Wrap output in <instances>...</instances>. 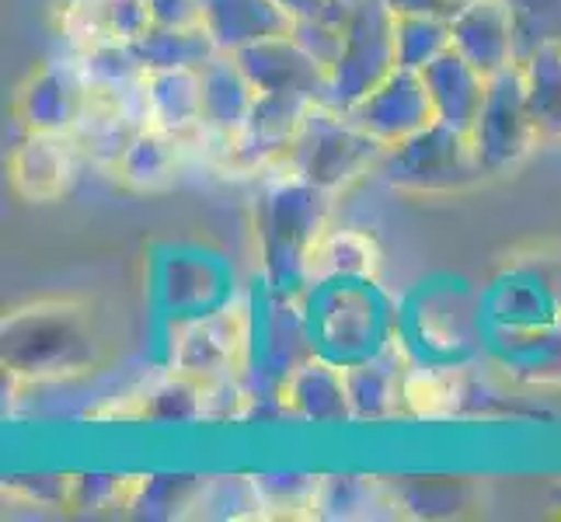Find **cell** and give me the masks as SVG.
I'll return each instance as SVG.
<instances>
[{"instance_id":"6da1fadb","label":"cell","mask_w":561,"mask_h":522,"mask_svg":"<svg viewBox=\"0 0 561 522\" xmlns=\"http://www.w3.org/2000/svg\"><path fill=\"white\" fill-rule=\"evenodd\" d=\"M102 359L105 341L88 300H32L11 306L0 321V366L28 386L91 376Z\"/></svg>"},{"instance_id":"7a4b0ae2","label":"cell","mask_w":561,"mask_h":522,"mask_svg":"<svg viewBox=\"0 0 561 522\" xmlns=\"http://www.w3.org/2000/svg\"><path fill=\"white\" fill-rule=\"evenodd\" d=\"M335 196L304 182L286 164L265 171L251 199V234H255L259 276L283 297L307 289V262L332 227Z\"/></svg>"},{"instance_id":"3957f363","label":"cell","mask_w":561,"mask_h":522,"mask_svg":"<svg viewBox=\"0 0 561 522\" xmlns=\"http://www.w3.org/2000/svg\"><path fill=\"white\" fill-rule=\"evenodd\" d=\"M307 338L318 359L350 370L398 348V297L380 279L311 282L300 293Z\"/></svg>"},{"instance_id":"277c9868","label":"cell","mask_w":561,"mask_h":522,"mask_svg":"<svg viewBox=\"0 0 561 522\" xmlns=\"http://www.w3.org/2000/svg\"><path fill=\"white\" fill-rule=\"evenodd\" d=\"M478 286L454 276H430L398 297V348L419 366H468L485 359Z\"/></svg>"},{"instance_id":"5b68a950","label":"cell","mask_w":561,"mask_h":522,"mask_svg":"<svg viewBox=\"0 0 561 522\" xmlns=\"http://www.w3.org/2000/svg\"><path fill=\"white\" fill-rule=\"evenodd\" d=\"M147 300L161 327L185 324L238 303V276L220 251L206 244H161L147 258Z\"/></svg>"},{"instance_id":"8992f818","label":"cell","mask_w":561,"mask_h":522,"mask_svg":"<svg viewBox=\"0 0 561 522\" xmlns=\"http://www.w3.org/2000/svg\"><path fill=\"white\" fill-rule=\"evenodd\" d=\"M374 174L398 196L415 199L468 196L489 182V174L474 158L471 137L447 123H433L409 140L383 147V158Z\"/></svg>"},{"instance_id":"52a82bcc","label":"cell","mask_w":561,"mask_h":522,"mask_svg":"<svg viewBox=\"0 0 561 522\" xmlns=\"http://www.w3.org/2000/svg\"><path fill=\"white\" fill-rule=\"evenodd\" d=\"M481 327L545 332L561 327V244L516 251L478 286Z\"/></svg>"},{"instance_id":"ba28073f","label":"cell","mask_w":561,"mask_h":522,"mask_svg":"<svg viewBox=\"0 0 561 522\" xmlns=\"http://www.w3.org/2000/svg\"><path fill=\"white\" fill-rule=\"evenodd\" d=\"M383 158V143L374 140L350 112L314 102L304 112L297 140L286 153V167L324 192H345L366 174H374Z\"/></svg>"},{"instance_id":"9c48e42d","label":"cell","mask_w":561,"mask_h":522,"mask_svg":"<svg viewBox=\"0 0 561 522\" xmlns=\"http://www.w3.org/2000/svg\"><path fill=\"white\" fill-rule=\"evenodd\" d=\"M248 348H244V380L251 394H279L289 373L304 359H311V338L300 297H283L259 272L244 289Z\"/></svg>"},{"instance_id":"30bf717a","label":"cell","mask_w":561,"mask_h":522,"mask_svg":"<svg viewBox=\"0 0 561 522\" xmlns=\"http://www.w3.org/2000/svg\"><path fill=\"white\" fill-rule=\"evenodd\" d=\"M391 70H398L394 14L387 8V0H356L350 18H345L342 49L332 70H328L324 105L350 112Z\"/></svg>"},{"instance_id":"8fae6325","label":"cell","mask_w":561,"mask_h":522,"mask_svg":"<svg viewBox=\"0 0 561 522\" xmlns=\"http://www.w3.org/2000/svg\"><path fill=\"white\" fill-rule=\"evenodd\" d=\"M468 137H471L481 171L489 174V182L510 178V174H516L530 161L540 137L530 119L524 70H519V63L489 77L485 105H481L478 123L471 126Z\"/></svg>"},{"instance_id":"7c38bea8","label":"cell","mask_w":561,"mask_h":522,"mask_svg":"<svg viewBox=\"0 0 561 522\" xmlns=\"http://www.w3.org/2000/svg\"><path fill=\"white\" fill-rule=\"evenodd\" d=\"M244 348H248V317H244V293H241L238 303L224 306L217 314L164 327L161 370L185 373L199 383L227 373H244Z\"/></svg>"},{"instance_id":"4fadbf2b","label":"cell","mask_w":561,"mask_h":522,"mask_svg":"<svg viewBox=\"0 0 561 522\" xmlns=\"http://www.w3.org/2000/svg\"><path fill=\"white\" fill-rule=\"evenodd\" d=\"M314 102L297 98V94H259L248 123L227 143L220 171L234 174V178H251V174L262 178L265 171L283 167L304 123V112Z\"/></svg>"},{"instance_id":"5bb4252c","label":"cell","mask_w":561,"mask_h":522,"mask_svg":"<svg viewBox=\"0 0 561 522\" xmlns=\"http://www.w3.org/2000/svg\"><path fill=\"white\" fill-rule=\"evenodd\" d=\"M91 91L81 77L73 53L35 67L14 94V119L22 132H70L88 108Z\"/></svg>"},{"instance_id":"9a60e30c","label":"cell","mask_w":561,"mask_h":522,"mask_svg":"<svg viewBox=\"0 0 561 522\" xmlns=\"http://www.w3.org/2000/svg\"><path fill=\"white\" fill-rule=\"evenodd\" d=\"M84 153L70 132H25L11 147L8 182L22 202L49 206L60 202L77 182Z\"/></svg>"},{"instance_id":"2e32d148","label":"cell","mask_w":561,"mask_h":522,"mask_svg":"<svg viewBox=\"0 0 561 522\" xmlns=\"http://www.w3.org/2000/svg\"><path fill=\"white\" fill-rule=\"evenodd\" d=\"M199 77H203V119H199V132H192L188 143L206 147V158L213 161V167H220L227 143L234 140V132L248 123L251 108H255L259 88L248 81L241 63L227 53L213 56L199 70Z\"/></svg>"},{"instance_id":"e0dca14e","label":"cell","mask_w":561,"mask_h":522,"mask_svg":"<svg viewBox=\"0 0 561 522\" xmlns=\"http://www.w3.org/2000/svg\"><path fill=\"white\" fill-rule=\"evenodd\" d=\"M350 115L383 147L409 140L419 129L436 123V112H433L422 73L401 70V67L387 73L366 98H359L350 108Z\"/></svg>"},{"instance_id":"ac0fdd59","label":"cell","mask_w":561,"mask_h":522,"mask_svg":"<svg viewBox=\"0 0 561 522\" xmlns=\"http://www.w3.org/2000/svg\"><path fill=\"white\" fill-rule=\"evenodd\" d=\"M234 60L259 94H297L307 102H324L328 70L297 43L294 32L262 38V43L234 53Z\"/></svg>"},{"instance_id":"d6986e66","label":"cell","mask_w":561,"mask_h":522,"mask_svg":"<svg viewBox=\"0 0 561 522\" xmlns=\"http://www.w3.org/2000/svg\"><path fill=\"white\" fill-rule=\"evenodd\" d=\"M450 38L463 60H471L485 77L519 63L516 25L506 0H460L450 14Z\"/></svg>"},{"instance_id":"ffe728a7","label":"cell","mask_w":561,"mask_h":522,"mask_svg":"<svg viewBox=\"0 0 561 522\" xmlns=\"http://www.w3.org/2000/svg\"><path fill=\"white\" fill-rule=\"evenodd\" d=\"M150 126L147 123V102L144 88L129 98H105V94H91L81 123L73 129V140L84 153V164L99 167L105 174L119 171V161L126 158L129 143L137 132Z\"/></svg>"},{"instance_id":"44dd1931","label":"cell","mask_w":561,"mask_h":522,"mask_svg":"<svg viewBox=\"0 0 561 522\" xmlns=\"http://www.w3.org/2000/svg\"><path fill=\"white\" fill-rule=\"evenodd\" d=\"M56 28L70 49L94 43H137L150 28L147 0H56Z\"/></svg>"},{"instance_id":"7402d4cb","label":"cell","mask_w":561,"mask_h":522,"mask_svg":"<svg viewBox=\"0 0 561 522\" xmlns=\"http://www.w3.org/2000/svg\"><path fill=\"white\" fill-rule=\"evenodd\" d=\"M283 404L294 421L321 425V429H339L353 421L350 386H345V370L328 359H304L289 380L283 383Z\"/></svg>"},{"instance_id":"603a6c76","label":"cell","mask_w":561,"mask_h":522,"mask_svg":"<svg viewBox=\"0 0 561 522\" xmlns=\"http://www.w3.org/2000/svg\"><path fill=\"white\" fill-rule=\"evenodd\" d=\"M88 418L147 421V425H168V429H182V425H199V421H206L203 383L185 376V373L164 370L153 383L140 386L137 394L123 397V404H108V408L94 411Z\"/></svg>"},{"instance_id":"cb8c5ba5","label":"cell","mask_w":561,"mask_h":522,"mask_svg":"<svg viewBox=\"0 0 561 522\" xmlns=\"http://www.w3.org/2000/svg\"><path fill=\"white\" fill-rule=\"evenodd\" d=\"M485 359L524 386H561V327L545 332H492L481 335Z\"/></svg>"},{"instance_id":"d4e9b609","label":"cell","mask_w":561,"mask_h":522,"mask_svg":"<svg viewBox=\"0 0 561 522\" xmlns=\"http://www.w3.org/2000/svg\"><path fill=\"white\" fill-rule=\"evenodd\" d=\"M425 91L436 112V123H447L460 132H471L478 123V112L485 105L489 77L481 73L471 60H463L457 49H447L422 70Z\"/></svg>"},{"instance_id":"484cf974","label":"cell","mask_w":561,"mask_h":522,"mask_svg":"<svg viewBox=\"0 0 561 522\" xmlns=\"http://www.w3.org/2000/svg\"><path fill=\"white\" fill-rule=\"evenodd\" d=\"M203 28L217 53L234 56L262 38L294 32L276 0H203Z\"/></svg>"},{"instance_id":"4316f807","label":"cell","mask_w":561,"mask_h":522,"mask_svg":"<svg viewBox=\"0 0 561 522\" xmlns=\"http://www.w3.org/2000/svg\"><path fill=\"white\" fill-rule=\"evenodd\" d=\"M471 370H450V366H419L409 362L401 383V404L404 418L415 421H454L468 411L471 404Z\"/></svg>"},{"instance_id":"83f0119b","label":"cell","mask_w":561,"mask_h":522,"mask_svg":"<svg viewBox=\"0 0 561 522\" xmlns=\"http://www.w3.org/2000/svg\"><path fill=\"white\" fill-rule=\"evenodd\" d=\"M398 498L391 480L374 474H321L314 519L328 522H363V519H398Z\"/></svg>"},{"instance_id":"f1b7e54d","label":"cell","mask_w":561,"mask_h":522,"mask_svg":"<svg viewBox=\"0 0 561 522\" xmlns=\"http://www.w3.org/2000/svg\"><path fill=\"white\" fill-rule=\"evenodd\" d=\"M188 140L175 137V132H164L158 126H144L137 132V140L129 143L126 158L119 161V178L129 192H144V196H153V192H168L179 182V174L185 171L188 161Z\"/></svg>"},{"instance_id":"f546056e","label":"cell","mask_w":561,"mask_h":522,"mask_svg":"<svg viewBox=\"0 0 561 522\" xmlns=\"http://www.w3.org/2000/svg\"><path fill=\"white\" fill-rule=\"evenodd\" d=\"M404 370H409V359L401 356V348H391V352L345 370V386H350L356 425H380L391 418H404V404H401Z\"/></svg>"},{"instance_id":"4dcf8cb0","label":"cell","mask_w":561,"mask_h":522,"mask_svg":"<svg viewBox=\"0 0 561 522\" xmlns=\"http://www.w3.org/2000/svg\"><path fill=\"white\" fill-rule=\"evenodd\" d=\"M147 123L175 137L199 132L203 119V77L199 70H150L144 81Z\"/></svg>"},{"instance_id":"1f68e13d","label":"cell","mask_w":561,"mask_h":522,"mask_svg":"<svg viewBox=\"0 0 561 522\" xmlns=\"http://www.w3.org/2000/svg\"><path fill=\"white\" fill-rule=\"evenodd\" d=\"M383 251L359 227H328L307 262V286L332 279H380Z\"/></svg>"},{"instance_id":"d6a6232c","label":"cell","mask_w":561,"mask_h":522,"mask_svg":"<svg viewBox=\"0 0 561 522\" xmlns=\"http://www.w3.org/2000/svg\"><path fill=\"white\" fill-rule=\"evenodd\" d=\"M530 119L540 143H561V43H548L519 60Z\"/></svg>"},{"instance_id":"836d02e7","label":"cell","mask_w":561,"mask_h":522,"mask_svg":"<svg viewBox=\"0 0 561 522\" xmlns=\"http://www.w3.org/2000/svg\"><path fill=\"white\" fill-rule=\"evenodd\" d=\"M73 60L81 67L88 91L105 94V98H129L147 81V70L129 43H94L73 49Z\"/></svg>"},{"instance_id":"e575fe53","label":"cell","mask_w":561,"mask_h":522,"mask_svg":"<svg viewBox=\"0 0 561 522\" xmlns=\"http://www.w3.org/2000/svg\"><path fill=\"white\" fill-rule=\"evenodd\" d=\"M137 49L144 70H203L213 56H217V46L206 35L203 25L196 28H164V25H150L137 43Z\"/></svg>"},{"instance_id":"d590c367","label":"cell","mask_w":561,"mask_h":522,"mask_svg":"<svg viewBox=\"0 0 561 522\" xmlns=\"http://www.w3.org/2000/svg\"><path fill=\"white\" fill-rule=\"evenodd\" d=\"M203 480L199 474H140L126 512L137 519H192Z\"/></svg>"},{"instance_id":"8d00e7d4","label":"cell","mask_w":561,"mask_h":522,"mask_svg":"<svg viewBox=\"0 0 561 522\" xmlns=\"http://www.w3.org/2000/svg\"><path fill=\"white\" fill-rule=\"evenodd\" d=\"M447 49H454L450 18H433V14L394 18V56L401 70L422 73Z\"/></svg>"},{"instance_id":"74e56055","label":"cell","mask_w":561,"mask_h":522,"mask_svg":"<svg viewBox=\"0 0 561 522\" xmlns=\"http://www.w3.org/2000/svg\"><path fill=\"white\" fill-rule=\"evenodd\" d=\"M318 485L321 474H297V471L255 474L262 519H314Z\"/></svg>"},{"instance_id":"f35d334b","label":"cell","mask_w":561,"mask_h":522,"mask_svg":"<svg viewBox=\"0 0 561 522\" xmlns=\"http://www.w3.org/2000/svg\"><path fill=\"white\" fill-rule=\"evenodd\" d=\"M192 519H262L259 491H255V474H220L206 477Z\"/></svg>"},{"instance_id":"ab89813d","label":"cell","mask_w":561,"mask_h":522,"mask_svg":"<svg viewBox=\"0 0 561 522\" xmlns=\"http://www.w3.org/2000/svg\"><path fill=\"white\" fill-rule=\"evenodd\" d=\"M391 491L398 498L401 515L439 519V515H457V509H463L460 485L450 477H404V480L394 477Z\"/></svg>"},{"instance_id":"60d3db41","label":"cell","mask_w":561,"mask_h":522,"mask_svg":"<svg viewBox=\"0 0 561 522\" xmlns=\"http://www.w3.org/2000/svg\"><path fill=\"white\" fill-rule=\"evenodd\" d=\"M506 8L516 25L519 60L548 43H561V0H506Z\"/></svg>"},{"instance_id":"b9f144b4","label":"cell","mask_w":561,"mask_h":522,"mask_svg":"<svg viewBox=\"0 0 561 522\" xmlns=\"http://www.w3.org/2000/svg\"><path fill=\"white\" fill-rule=\"evenodd\" d=\"M137 477L126 474H77L70 491V509L81 512H108V509H129Z\"/></svg>"},{"instance_id":"7bdbcfd3","label":"cell","mask_w":561,"mask_h":522,"mask_svg":"<svg viewBox=\"0 0 561 522\" xmlns=\"http://www.w3.org/2000/svg\"><path fill=\"white\" fill-rule=\"evenodd\" d=\"M73 477L67 474H14L4 480V495L35 509H70Z\"/></svg>"},{"instance_id":"ee69618b","label":"cell","mask_w":561,"mask_h":522,"mask_svg":"<svg viewBox=\"0 0 561 522\" xmlns=\"http://www.w3.org/2000/svg\"><path fill=\"white\" fill-rule=\"evenodd\" d=\"M342 35H345V25L335 22V18H318V22H300V25H294V38H297V43L307 53L314 56V60L324 70H332L335 56L342 49Z\"/></svg>"},{"instance_id":"f6af8a7d","label":"cell","mask_w":561,"mask_h":522,"mask_svg":"<svg viewBox=\"0 0 561 522\" xmlns=\"http://www.w3.org/2000/svg\"><path fill=\"white\" fill-rule=\"evenodd\" d=\"M150 25L196 28L203 25V0H147Z\"/></svg>"},{"instance_id":"bcb514c9","label":"cell","mask_w":561,"mask_h":522,"mask_svg":"<svg viewBox=\"0 0 561 522\" xmlns=\"http://www.w3.org/2000/svg\"><path fill=\"white\" fill-rule=\"evenodd\" d=\"M394 18H409V14H433V18H450L460 0H387Z\"/></svg>"},{"instance_id":"7dc6e473","label":"cell","mask_w":561,"mask_h":522,"mask_svg":"<svg viewBox=\"0 0 561 522\" xmlns=\"http://www.w3.org/2000/svg\"><path fill=\"white\" fill-rule=\"evenodd\" d=\"M276 4L294 25L318 22V18H332V11H335V0H276Z\"/></svg>"}]
</instances>
